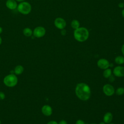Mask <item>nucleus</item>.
Returning a JSON list of instances; mask_svg holds the SVG:
<instances>
[{"mask_svg":"<svg viewBox=\"0 0 124 124\" xmlns=\"http://www.w3.org/2000/svg\"><path fill=\"white\" fill-rule=\"evenodd\" d=\"M76 93L80 99L83 101L87 100L91 95L90 88L84 83H79L76 88Z\"/></svg>","mask_w":124,"mask_h":124,"instance_id":"1","label":"nucleus"},{"mask_svg":"<svg viewBox=\"0 0 124 124\" xmlns=\"http://www.w3.org/2000/svg\"><path fill=\"white\" fill-rule=\"evenodd\" d=\"M89 32L88 30L84 27H79L75 30L74 36L76 40L79 42H84L89 37Z\"/></svg>","mask_w":124,"mask_h":124,"instance_id":"2","label":"nucleus"},{"mask_svg":"<svg viewBox=\"0 0 124 124\" xmlns=\"http://www.w3.org/2000/svg\"><path fill=\"white\" fill-rule=\"evenodd\" d=\"M17 11L22 15H26L29 14L31 11V4L26 1L20 2L17 7Z\"/></svg>","mask_w":124,"mask_h":124,"instance_id":"3","label":"nucleus"},{"mask_svg":"<svg viewBox=\"0 0 124 124\" xmlns=\"http://www.w3.org/2000/svg\"><path fill=\"white\" fill-rule=\"evenodd\" d=\"M18 82V78L14 74L6 75L3 78L4 84L8 87H15Z\"/></svg>","mask_w":124,"mask_h":124,"instance_id":"4","label":"nucleus"},{"mask_svg":"<svg viewBox=\"0 0 124 124\" xmlns=\"http://www.w3.org/2000/svg\"><path fill=\"white\" fill-rule=\"evenodd\" d=\"M46 32V29L42 26H38L33 31V35L36 38H41L45 36Z\"/></svg>","mask_w":124,"mask_h":124,"instance_id":"5","label":"nucleus"},{"mask_svg":"<svg viewBox=\"0 0 124 124\" xmlns=\"http://www.w3.org/2000/svg\"><path fill=\"white\" fill-rule=\"evenodd\" d=\"M54 25L55 27L58 29L62 30L65 27L66 25V23L65 20L62 18L58 17L56 18L54 20Z\"/></svg>","mask_w":124,"mask_h":124,"instance_id":"6","label":"nucleus"},{"mask_svg":"<svg viewBox=\"0 0 124 124\" xmlns=\"http://www.w3.org/2000/svg\"><path fill=\"white\" fill-rule=\"evenodd\" d=\"M104 93L108 96H111L114 93V88L110 84H106L103 88Z\"/></svg>","mask_w":124,"mask_h":124,"instance_id":"7","label":"nucleus"},{"mask_svg":"<svg viewBox=\"0 0 124 124\" xmlns=\"http://www.w3.org/2000/svg\"><path fill=\"white\" fill-rule=\"evenodd\" d=\"M5 5L8 9L11 10L17 9L18 5L17 1L16 0H7L5 2Z\"/></svg>","mask_w":124,"mask_h":124,"instance_id":"8","label":"nucleus"},{"mask_svg":"<svg viewBox=\"0 0 124 124\" xmlns=\"http://www.w3.org/2000/svg\"><path fill=\"white\" fill-rule=\"evenodd\" d=\"M97 65L101 69H106L109 67V63L108 61L106 59H101L97 62Z\"/></svg>","mask_w":124,"mask_h":124,"instance_id":"9","label":"nucleus"},{"mask_svg":"<svg viewBox=\"0 0 124 124\" xmlns=\"http://www.w3.org/2000/svg\"><path fill=\"white\" fill-rule=\"evenodd\" d=\"M114 74L118 77L124 76V67L118 66L116 67L113 70Z\"/></svg>","mask_w":124,"mask_h":124,"instance_id":"10","label":"nucleus"},{"mask_svg":"<svg viewBox=\"0 0 124 124\" xmlns=\"http://www.w3.org/2000/svg\"><path fill=\"white\" fill-rule=\"evenodd\" d=\"M41 111L43 114L46 116H49L51 115L52 112V109L51 107L47 105L43 106L41 108Z\"/></svg>","mask_w":124,"mask_h":124,"instance_id":"11","label":"nucleus"},{"mask_svg":"<svg viewBox=\"0 0 124 124\" xmlns=\"http://www.w3.org/2000/svg\"><path fill=\"white\" fill-rule=\"evenodd\" d=\"M24 71V67L21 65H18L16 66L14 70V72L15 75H18L21 74Z\"/></svg>","mask_w":124,"mask_h":124,"instance_id":"12","label":"nucleus"},{"mask_svg":"<svg viewBox=\"0 0 124 124\" xmlns=\"http://www.w3.org/2000/svg\"><path fill=\"white\" fill-rule=\"evenodd\" d=\"M23 33L26 37H31L33 34V31L29 27H26L23 30Z\"/></svg>","mask_w":124,"mask_h":124,"instance_id":"13","label":"nucleus"},{"mask_svg":"<svg viewBox=\"0 0 124 124\" xmlns=\"http://www.w3.org/2000/svg\"><path fill=\"white\" fill-rule=\"evenodd\" d=\"M112 120V115L110 112L106 113L104 116V121L106 123H109Z\"/></svg>","mask_w":124,"mask_h":124,"instance_id":"14","label":"nucleus"},{"mask_svg":"<svg viewBox=\"0 0 124 124\" xmlns=\"http://www.w3.org/2000/svg\"><path fill=\"white\" fill-rule=\"evenodd\" d=\"M71 27H72V28H73L75 30H76V29H78V28H79L80 24H79V22H78V21L76 19H74L71 22Z\"/></svg>","mask_w":124,"mask_h":124,"instance_id":"15","label":"nucleus"},{"mask_svg":"<svg viewBox=\"0 0 124 124\" xmlns=\"http://www.w3.org/2000/svg\"><path fill=\"white\" fill-rule=\"evenodd\" d=\"M115 61L116 63L119 64H122L124 63V58L121 56H117L115 59Z\"/></svg>","mask_w":124,"mask_h":124,"instance_id":"16","label":"nucleus"},{"mask_svg":"<svg viewBox=\"0 0 124 124\" xmlns=\"http://www.w3.org/2000/svg\"><path fill=\"white\" fill-rule=\"evenodd\" d=\"M111 74V70L110 69H106L103 73V75L104 77H105L106 78H109Z\"/></svg>","mask_w":124,"mask_h":124,"instance_id":"17","label":"nucleus"},{"mask_svg":"<svg viewBox=\"0 0 124 124\" xmlns=\"http://www.w3.org/2000/svg\"><path fill=\"white\" fill-rule=\"evenodd\" d=\"M116 93L117 95H120L123 94L124 93V88H119L118 89H117V90L116 91Z\"/></svg>","mask_w":124,"mask_h":124,"instance_id":"18","label":"nucleus"},{"mask_svg":"<svg viewBox=\"0 0 124 124\" xmlns=\"http://www.w3.org/2000/svg\"><path fill=\"white\" fill-rule=\"evenodd\" d=\"M5 97V95L4 93L0 92V100H3Z\"/></svg>","mask_w":124,"mask_h":124,"instance_id":"19","label":"nucleus"},{"mask_svg":"<svg viewBox=\"0 0 124 124\" xmlns=\"http://www.w3.org/2000/svg\"><path fill=\"white\" fill-rule=\"evenodd\" d=\"M76 124H85V123H84V122L83 121L79 120H78L76 122Z\"/></svg>","mask_w":124,"mask_h":124,"instance_id":"20","label":"nucleus"},{"mask_svg":"<svg viewBox=\"0 0 124 124\" xmlns=\"http://www.w3.org/2000/svg\"><path fill=\"white\" fill-rule=\"evenodd\" d=\"M66 30H64V29L62 30L61 34H62V35H65L66 34Z\"/></svg>","mask_w":124,"mask_h":124,"instance_id":"21","label":"nucleus"},{"mask_svg":"<svg viewBox=\"0 0 124 124\" xmlns=\"http://www.w3.org/2000/svg\"><path fill=\"white\" fill-rule=\"evenodd\" d=\"M47 124H58L55 121H50Z\"/></svg>","mask_w":124,"mask_h":124,"instance_id":"22","label":"nucleus"},{"mask_svg":"<svg viewBox=\"0 0 124 124\" xmlns=\"http://www.w3.org/2000/svg\"><path fill=\"white\" fill-rule=\"evenodd\" d=\"M59 124H67V122L64 120H62L60 122Z\"/></svg>","mask_w":124,"mask_h":124,"instance_id":"23","label":"nucleus"},{"mask_svg":"<svg viewBox=\"0 0 124 124\" xmlns=\"http://www.w3.org/2000/svg\"><path fill=\"white\" fill-rule=\"evenodd\" d=\"M118 6L120 8H122L123 7H124V3H122V2H120L119 4H118Z\"/></svg>","mask_w":124,"mask_h":124,"instance_id":"24","label":"nucleus"},{"mask_svg":"<svg viewBox=\"0 0 124 124\" xmlns=\"http://www.w3.org/2000/svg\"><path fill=\"white\" fill-rule=\"evenodd\" d=\"M122 52L123 55H124V45H123L122 47Z\"/></svg>","mask_w":124,"mask_h":124,"instance_id":"25","label":"nucleus"},{"mask_svg":"<svg viewBox=\"0 0 124 124\" xmlns=\"http://www.w3.org/2000/svg\"><path fill=\"white\" fill-rule=\"evenodd\" d=\"M2 31H3V29L0 26V34L2 32Z\"/></svg>","mask_w":124,"mask_h":124,"instance_id":"26","label":"nucleus"},{"mask_svg":"<svg viewBox=\"0 0 124 124\" xmlns=\"http://www.w3.org/2000/svg\"><path fill=\"white\" fill-rule=\"evenodd\" d=\"M16 1L17 2H22V1H25V0H16Z\"/></svg>","mask_w":124,"mask_h":124,"instance_id":"27","label":"nucleus"},{"mask_svg":"<svg viewBox=\"0 0 124 124\" xmlns=\"http://www.w3.org/2000/svg\"><path fill=\"white\" fill-rule=\"evenodd\" d=\"M122 16H123V17L124 18V9L123 10V11L122 12Z\"/></svg>","mask_w":124,"mask_h":124,"instance_id":"28","label":"nucleus"},{"mask_svg":"<svg viewBox=\"0 0 124 124\" xmlns=\"http://www.w3.org/2000/svg\"><path fill=\"white\" fill-rule=\"evenodd\" d=\"M1 43H2V38L0 36V45L1 44Z\"/></svg>","mask_w":124,"mask_h":124,"instance_id":"29","label":"nucleus"},{"mask_svg":"<svg viewBox=\"0 0 124 124\" xmlns=\"http://www.w3.org/2000/svg\"><path fill=\"white\" fill-rule=\"evenodd\" d=\"M100 124H105V123H104V122H101V123H100Z\"/></svg>","mask_w":124,"mask_h":124,"instance_id":"30","label":"nucleus"},{"mask_svg":"<svg viewBox=\"0 0 124 124\" xmlns=\"http://www.w3.org/2000/svg\"><path fill=\"white\" fill-rule=\"evenodd\" d=\"M0 124H1V121L0 120Z\"/></svg>","mask_w":124,"mask_h":124,"instance_id":"31","label":"nucleus"},{"mask_svg":"<svg viewBox=\"0 0 124 124\" xmlns=\"http://www.w3.org/2000/svg\"><path fill=\"white\" fill-rule=\"evenodd\" d=\"M94 124V123H93V124Z\"/></svg>","mask_w":124,"mask_h":124,"instance_id":"32","label":"nucleus"},{"mask_svg":"<svg viewBox=\"0 0 124 124\" xmlns=\"http://www.w3.org/2000/svg\"></svg>","mask_w":124,"mask_h":124,"instance_id":"33","label":"nucleus"},{"mask_svg":"<svg viewBox=\"0 0 124 124\" xmlns=\"http://www.w3.org/2000/svg\"></svg>","mask_w":124,"mask_h":124,"instance_id":"34","label":"nucleus"}]
</instances>
